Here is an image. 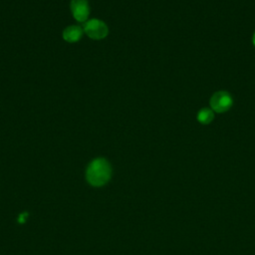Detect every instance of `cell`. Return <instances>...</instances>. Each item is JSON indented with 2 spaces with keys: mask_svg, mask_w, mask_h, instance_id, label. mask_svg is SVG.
<instances>
[{
  "mask_svg": "<svg viewBox=\"0 0 255 255\" xmlns=\"http://www.w3.org/2000/svg\"><path fill=\"white\" fill-rule=\"evenodd\" d=\"M111 176V166L104 158L94 159L88 166L87 179L96 186L106 183Z\"/></svg>",
  "mask_w": 255,
  "mask_h": 255,
  "instance_id": "6da1fadb",
  "label": "cell"
},
{
  "mask_svg": "<svg viewBox=\"0 0 255 255\" xmlns=\"http://www.w3.org/2000/svg\"><path fill=\"white\" fill-rule=\"evenodd\" d=\"M84 31L90 38L94 40L104 39L109 33L108 26L99 19H91L86 21L84 24Z\"/></svg>",
  "mask_w": 255,
  "mask_h": 255,
  "instance_id": "7a4b0ae2",
  "label": "cell"
},
{
  "mask_svg": "<svg viewBox=\"0 0 255 255\" xmlns=\"http://www.w3.org/2000/svg\"><path fill=\"white\" fill-rule=\"evenodd\" d=\"M232 105L231 97L226 92H218L214 94L210 100V106L212 110L217 113L227 111Z\"/></svg>",
  "mask_w": 255,
  "mask_h": 255,
  "instance_id": "3957f363",
  "label": "cell"
},
{
  "mask_svg": "<svg viewBox=\"0 0 255 255\" xmlns=\"http://www.w3.org/2000/svg\"><path fill=\"white\" fill-rule=\"evenodd\" d=\"M71 10L74 18L79 22H86L90 14V8L87 0H72Z\"/></svg>",
  "mask_w": 255,
  "mask_h": 255,
  "instance_id": "277c9868",
  "label": "cell"
},
{
  "mask_svg": "<svg viewBox=\"0 0 255 255\" xmlns=\"http://www.w3.org/2000/svg\"><path fill=\"white\" fill-rule=\"evenodd\" d=\"M82 35H83V29L80 26H76V25L67 27L63 32L64 40L69 43H74L79 41Z\"/></svg>",
  "mask_w": 255,
  "mask_h": 255,
  "instance_id": "5b68a950",
  "label": "cell"
},
{
  "mask_svg": "<svg viewBox=\"0 0 255 255\" xmlns=\"http://www.w3.org/2000/svg\"><path fill=\"white\" fill-rule=\"evenodd\" d=\"M197 120L201 123V124H209L212 120H213V113L212 111L208 110V109H202L198 115H197Z\"/></svg>",
  "mask_w": 255,
  "mask_h": 255,
  "instance_id": "8992f818",
  "label": "cell"
},
{
  "mask_svg": "<svg viewBox=\"0 0 255 255\" xmlns=\"http://www.w3.org/2000/svg\"><path fill=\"white\" fill-rule=\"evenodd\" d=\"M253 43H254V45H255V34H254V36H253Z\"/></svg>",
  "mask_w": 255,
  "mask_h": 255,
  "instance_id": "52a82bcc",
  "label": "cell"
}]
</instances>
